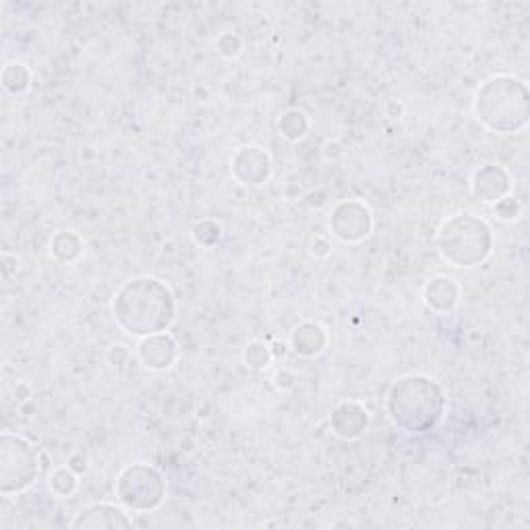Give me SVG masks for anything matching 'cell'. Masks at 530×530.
<instances>
[{
  "label": "cell",
  "mask_w": 530,
  "mask_h": 530,
  "mask_svg": "<svg viewBox=\"0 0 530 530\" xmlns=\"http://www.w3.org/2000/svg\"><path fill=\"white\" fill-rule=\"evenodd\" d=\"M112 313L119 326L137 338L166 332L176 319L172 290L158 278L129 280L112 299Z\"/></svg>",
  "instance_id": "cell-1"
},
{
  "label": "cell",
  "mask_w": 530,
  "mask_h": 530,
  "mask_svg": "<svg viewBox=\"0 0 530 530\" xmlns=\"http://www.w3.org/2000/svg\"><path fill=\"white\" fill-rule=\"evenodd\" d=\"M390 421L406 433L431 431L446 410V396L435 379L427 375H404L388 392Z\"/></svg>",
  "instance_id": "cell-2"
},
{
  "label": "cell",
  "mask_w": 530,
  "mask_h": 530,
  "mask_svg": "<svg viewBox=\"0 0 530 530\" xmlns=\"http://www.w3.org/2000/svg\"><path fill=\"white\" fill-rule=\"evenodd\" d=\"M477 119L495 133L512 135L528 123V87L512 75L487 79L475 96Z\"/></svg>",
  "instance_id": "cell-3"
},
{
  "label": "cell",
  "mask_w": 530,
  "mask_h": 530,
  "mask_svg": "<svg viewBox=\"0 0 530 530\" xmlns=\"http://www.w3.org/2000/svg\"><path fill=\"white\" fill-rule=\"evenodd\" d=\"M437 249L454 268H475L491 255V226L470 212L456 214L441 224L437 232Z\"/></svg>",
  "instance_id": "cell-4"
},
{
  "label": "cell",
  "mask_w": 530,
  "mask_h": 530,
  "mask_svg": "<svg viewBox=\"0 0 530 530\" xmlns=\"http://www.w3.org/2000/svg\"><path fill=\"white\" fill-rule=\"evenodd\" d=\"M116 499L133 512H152L166 497V479L152 464L137 462L121 470L114 483Z\"/></svg>",
  "instance_id": "cell-5"
},
{
  "label": "cell",
  "mask_w": 530,
  "mask_h": 530,
  "mask_svg": "<svg viewBox=\"0 0 530 530\" xmlns=\"http://www.w3.org/2000/svg\"><path fill=\"white\" fill-rule=\"evenodd\" d=\"M38 458L27 439L15 433L0 437V491L21 493L38 479Z\"/></svg>",
  "instance_id": "cell-6"
},
{
  "label": "cell",
  "mask_w": 530,
  "mask_h": 530,
  "mask_svg": "<svg viewBox=\"0 0 530 530\" xmlns=\"http://www.w3.org/2000/svg\"><path fill=\"white\" fill-rule=\"evenodd\" d=\"M330 228L334 232V237H338L340 241L359 243L371 234L373 228L371 210L359 199L342 201L332 212Z\"/></svg>",
  "instance_id": "cell-7"
},
{
  "label": "cell",
  "mask_w": 530,
  "mask_h": 530,
  "mask_svg": "<svg viewBox=\"0 0 530 530\" xmlns=\"http://www.w3.org/2000/svg\"><path fill=\"white\" fill-rule=\"evenodd\" d=\"M270 172H272L270 156L265 154L261 147L255 145L241 147L232 158V174L241 185L259 187L270 179Z\"/></svg>",
  "instance_id": "cell-8"
},
{
  "label": "cell",
  "mask_w": 530,
  "mask_h": 530,
  "mask_svg": "<svg viewBox=\"0 0 530 530\" xmlns=\"http://www.w3.org/2000/svg\"><path fill=\"white\" fill-rule=\"evenodd\" d=\"M137 359L145 369L166 371L179 359V344L166 332L147 336L137 346Z\"/></svg>",
  "instance_id": "cell-9"
},
{
  "label": "cell",
  "mask_w": 530,
  "mask_h": 530,
  "mask_svg": "<svg viewBox=\"0 0 530 530\" xmlns=\"http://www.w3.org/2000/svg\"><path fill=\"white\" fill-rule=\"evenodd\" d=\"M73 528H90V530H119V528H131L133 518H129L127 510L114 504H92L83 508L77 518L71 522Z\"/></svg>",
  "instance_id": "cell-10"
},
{
  "label": "cell",
  "mask_w": 530,
  "mask_h": 530,
  "mask_svg": "<svg viewBox=\"0 0 530 530\" xmlns=\"http://www.w3.org/2000/svg\"><path fill=\"white\" fill-rule=\"evenodd\" d=\"M470 189H473V195L479 201L495 205L497 201H502L504 197L510 195L512 181H510V174L502 166L487 164L475 172Z\"/></svg>",
  "instance_id": "cell-11"
},
{
  "label": "cell",
  "mask_w": 530,
  "mask_h": 530,
  "mask_svg": "<svg viewBox=\"0 0 530 530\" xmlns=\"http://www.w3.org/2000/svg\"><path fill=\"white\" fill-rule=\"evenodd\" d=\"M369 427V410L359 402H342L332 415V429L342 439H357Z\"/></svg>",
  "instance_id": "cell-12"
},
{
  "label": "cell",
  "mask_w": 530,
  "mask_h": 530,
  "mask_svg": "<svg viewBox=\"0 0 530 530\" xmlns=\"http://www.w3.org/2000/svg\"><path fill=\"white\" fill-rule=\"evenodd\" d=\"M290 344L294 352H299L301 357H317L328 344V334L319 326V323L303 321L301 326L292 330Z\"/></svg>",
  "instance_id": "cell-13"
},
{
  "label": "cell",
  "mask_w": 530,
  "mask_h": 530,
  "mask_svg": "<svg viewBox=\"0 0 530 530\" xmlns=\"http://www.w3.org/2000/svg\"><path fill=\"white\" fill-rule=\"evenodd\" d=\"M460 288L454 278L450 276H437L425 286V303L429 309L437 313L452 311L458 303Z\"/></svg>",
  "instance_id": "cell-14"
},
{
  "label": "cell",
  "mask_w": 530,
  "mask_h": 530,
  "mask_svg": "<svg viewBox=\"0 0 530 530\" xmlns=\"http://www.w3.org/2000/svg\"><path fill=\"white\" fill-rule=\"evenodd\" d=\"M50 253L54 259L63 261V263H73L81 257L83 253V241L79 239V234L73 230H63L52 237L50 243Z\"/></svg>",
  "instance_id": "cell-15"
},
{
  "label": "cell",
  "mask_w": 530,
  "mask_h": 530,
  "mask_svg": "<svg viewBox=\"0 0 530 530\" xmlns=\"http://www.w3.org/2000/svg\"><path fill=\"white\" fill-rule=\"evenodd\" d=\"M3 85L9 94H23L32 85V71H29L23 63H11L3 71Z\"/></svg>",
  "instance_id": "cell-16"
},
{
  "label": "cell",
  "mask_w": 530,
  "mask_h": 530,
  "mask_svg": "<svg viewBox=\"0 0 530 530\" xmlns=\"http://www.w3.org/2000/svg\"><path fill=\"white\" fill-rule=\"evenodd\" d=\"M50 489L56 497H71L79 485V475L69 466H58L52 470L50 475Z\"/></svg>",
  "instance_id": "cell-17"
},
{
  "label": "cell",
  "mask_w": 530,
  "mask_h": 530,
  "mask_svg": "<svg viewBox=\"0 0 530 530\" xmlns=\"http://www.w3.org/2000/svg\"><path fill=\"white\" fill-rule=\"evenodd\" d=\"M278 127H280V135H284L288 141H299V139H303L307 135L309 121L305 119L303 112L290 110V112H286L282 116Z\"/></svg>",
  "instance_id": "cell-18"
},
{
  "label": "cell",
  "mask_w": 530,
  "mask_h": 530,
  "mask_svg": "<svg viewBox=\"0 0 530 530\" xmlns=\"http://www.w3.org/2000/svg\"><path fill=\"white\" fill-rule=\"evenodd\" d=\"M272 359H274L272 350L263 342H251L245 350V363L251 369H265L272 363Z\"/></svg>",
  "instance_id": "cell-19"
},
{
  "label": "cell",
  "mask_w": 530,
  "mask_h": 530,
  "mask_svg": "<svg viewBox=\"0 0 530 530\" xmlns=\"http://www.w3.org/2000/svg\"><path fill=\"white\" fill-rule=\"evenodd\" d=\"M71 470H75L77 475H85L87 470H90V464H87V458L83 454H73L69 458V464H67Z\"/></svg>",
  "instance_id": "cell-20"
}]
</instances>
